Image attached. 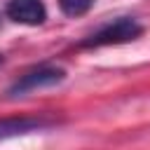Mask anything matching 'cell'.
Returning <instances> with one entry per match:
<instances>
[{"mask_svg":"<svg viewBox=\"0 0 150 150\" xmlns=\"http://www.w3.org/2000/svg\"><path fill=\"white\" fill-rule=\"evenodd\" d=\"M66 80V70L59 66H40L28 70L26 75H21L12 87H9V96H23L28 91L35 89H45V87H54L59 82Z\"/></svg>","mask_w":150,"mask_h":150,"instance_id":"2","label":"cell"},{"mask_svg":"<svg viewBox=\"0 0 150 150\" xmlns=\"http://www.w3.org/2000/svg\"><path fill=\"white\" fill-rule=\"evenodd\" d=\"M91 5H94V0H59L61 12L68 16H82L91 9Z\"/></svg>","mask_w":150,"mask_h":150,"instance_id":"5","label":"cell"},{"mask_svg":"<svg viewBox=\"0 0 150 150\" xmlns=\"http://www.w3.org/2000/svg\"><path fill=\"white\" fill-rule=\"evenodd\" d=\"M5 14L14 23L23 26H40L47 19V7L42 0H9L5 7Z\"/></svg>","mask_w":150,"mask_h":150,"instance_id":"3","label":"cell"},{"mask_svg":"<svg viewBox=\"0 0 150 150\" xmlns=\"http://www.w3.org/2000/svg\"><path fill=\"white\" fill-rule=\"evenodd\" d=\"M0 63H2V56H0Z\"/></svg>","mask_w":150,"mask_h":150,"instance_id":"6","label":"cell"},{"mask_svg":"<svg viewBox=\"0 0 150 150\" xmlns=\"http://www.w3.org/2000/svg\"><path fill=\"white\" fill-rule=\"evenodd\" d=\"M143 33V26L136 21V19H129V16H122L108 26H103L101 30H96L89 40H84L82 45L84 47H108V45H124V42H131L136 40L138 35Z\"/></svg>","mask_w":150,"mask_h":150,"instance_id":"1","label":"cell"},{"mask_svg":"<svg viewBox=\"0 0 150 150\" xmlns=\"http://www.w3.org/2000/svg\"><path fill=\"white\" fill-rule=\"evenodd\" d=\"M49 127L47 120L42 117H0V141H7V138H16V136H26V134H33V131H40Z\"/></svg>","mask_w":150,"mask_h":150,"instance_id":"4","label":"cell"}]
</instances>
